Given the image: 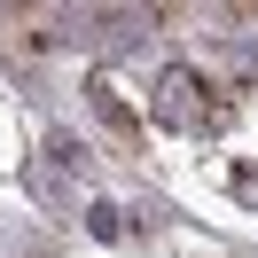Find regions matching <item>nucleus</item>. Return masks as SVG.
Instances as JSON below:
<instances>
[{"instance_id": "obj_1", "label": "nucleus", "mask_w": 258, "mask_h": 258, "mask_svg": "<svg viewBox=\"0 0 258 258\" xmlns=\"http://www.w3.org/2000/svg\"><path fill=\"white\" fill-rule=\"evenodd\" d=\"M204 86H196V71H164L157 79V125H180V133H204V125H219V102H196Z\"/></svg>"}, {"instance_id": "obj_2", "label": "nucleus", "mask_w": 258, "mask_h": 258, "mask_svg": "<svg viewBox=\"0 0 258 258\" xmlns=\"http://www.w3.org/2000/svg\"><path fill=\"white\" fill-rule=\"evenodd\" d=\"M86 235H94V242H117V235H125V219H117L110 204H86Z\"/></svg>"}, {"instance_id": "obj_3", "label": "nucleus", "mask_w": 258, "mask_h": 258, "mask_svg": "<svg viewBox=\"0 0 258 258\" xmlns=\"http://www.w3.org/2000/svg\"><path fill=\"white\" fill-rule=\"evenodd\" d=\"M94 110L110 117V125H133V117H125V102H117V94H110V86H102V79H94Z\"/></svg>"}, {"instance_id": "obj_4", "label": "nucleus", "mask_w": 258, "mask_h": 258, "mask_svg": "<svg viewBox=\"0 0 258 258\" xmlns=\"http://www.w3.org/2000/svg\"><path fill=\"white\" fill-rule=\"evenodd\" d=\"M235 196H242V204H258V172H235Z\"/></svg>"}]
</instances>
